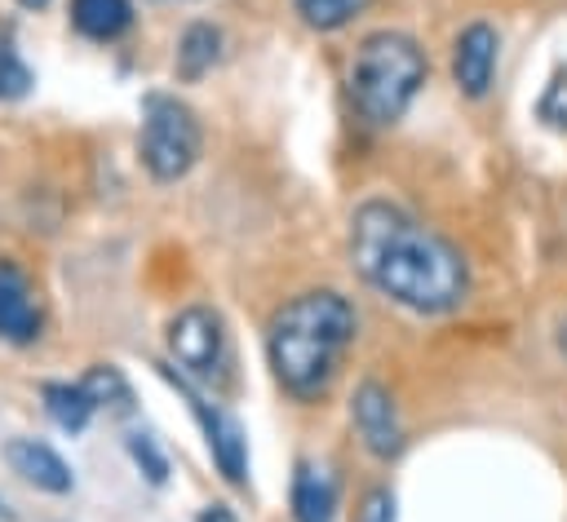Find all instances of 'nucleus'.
Here are the masks:
<instances>
[{"label": "nucleus", "mask_w": 567, "mask_h": 522, "mask_svg": "<svg viewBox=\"0 0 567 522\" xmlns=\"http://www.w3.org/2000/svg\"><path fill=\"white\" fill-rule=\"evenodd\" d=\"M168 349L186 380H221L226 372V327L208 305H186L168 323Z\"/></svg>", "instance_id": "obj_5"}, {"label": "nucleus", "mask_w": 567, "mask_h": 522, "mask_svg": "<svg viewBox=\"0 0 567 522\" xmlns=\"http://www.w3.org/2000/svg\"><path fill=\"white\" fill-rule=\"evenodd\" d=\"M354 522H394V495L385 487H372L354 513Z\"/></svg>", "instance_id": "obj_20"}, {"label": "nucleus", "mask_w": 567, "mask_h": 522, "mask_svg": "<svg viewBox=\"0 0 567 522\" xmlns=\"http://www.w3.org/2000/svg\"><path fill=\"white\" fill-rule=\"evenodd\" d=\"M4 460H9V469H13L22 482H31L35 491H49V495L71 491V464H66L49 442H40V438H9Z\"/></svg>", "instance_id": "obj_10"}, {"label": "nucleus", "mask_w": 567, "mask_h": 522, "mask_svg": "<svg viewBox=\"0 0 567 522\" xmlns=\"http://www.w3.org/2000/svg\"><path fill=\"white\" fill-rule=\"evenodd\" d=\"M350 261L381 296L412 314H447L470 292L465 257L443 234L385 199H368L354 208Z\"/></svg>", "instance_id": "obj_1"}, {"label": "nucleus", "mask_w": 567, "mask_h": 522, "mask_svg": "<svg viewBox=\"0 0 567 522\" xmlns=\"http://www.w3.org/2000/svg\"><path fill=\"white\" fill-rule=\"evenodd\" d=\"M44 411L53 416L58 429L80 434L97 407H93V398L84 394V385H62V380H53V385H44Z\"/></svg>", "instance_id": "obj_14"}, {"label": "nucleus", "mask_w": 567, "mask_h": 522, "mask_svg": "<svg viewBox=\"0 0 567 522\" xmlns=\"http://www.w3.org/2000/svg\"><path fill=\"white\" fill-rule=\"evenodd\" d=\"M558 349H563V358H567V319L558 323Z\"/></svg>", "instance_id": "obj_22"}, {"label": "nucleus", "mask_w": 567, "mask_h": 522, "mask_svg": "<svg viewBox=\"0 0 567 522\" xmlns=\"http://www.w3.org/2000/svg\"><path fill=\"white\" fill-rule=\"evenodd\" d=\"M128 451H133L137 464H146V478H151V482H164L168 464H164V456L155 451V442H151L146 434H133V438H128Z\"/></svg>", "instance_id": "obj_19"}, {"label": "nucleus", "mask_w": 567, "mask_h": 522, "mask_svg": "<svg viewBox=\"0 0 567 522\" xmlns=\"http://www.w3.org/2000/svg\"><path fill=\"white\" fill-rule=\"evenodd\" d=\"M350 420H354L359 442L377 460H390V456L403 451V420H399L394 394L381 380H359V389L350 398Z\"/></svg>", "instance_id": "obj_7"}, {"label": "nucleus", "mask_w": 567, "mask_h": 522, "mask_svg": "<svg viewBox=\"0 0 567 522\" xmlns=\"http://www.w3.org/2000/svg\"><path fill=\"white\" fill-rule=\"evenodd\" d=\"M27 88H31V71L9 44H0V97H22Z\"/></svg>", "instance_id": "obj_17"}, {"label": "nucleus", "mask_w": 567, "mask_h": 522, "mask_svg": "<svg viewBox=\"0 0 567 522\" xmlns=\"http://www.w3.org/2000/svg\"><path fill=\"white\" fill-rule=\"evenodd\" d=\"M292 522H337V478L328 464L301 460L292 473Z\"/></svg>", "instance_id": "obj_11"}, {"label": "nucleus", "mask_w": 567, "mask_h": 522, "mask_svg": "<svg viewBox=\"0 0 567 522\" xmlns=\"http://www.w3.org/2000/svg\"><path fill=\"white\" fill-rule=\"evenodd\" d=\"M71 27L89 40H120L133 27L128 0H71Z\"/></svg>", "instance_id": "obj_12"}, {"label": "nucleus", "mask_w": 567, "mask_h": 522, "mask_svg": "<svg viewBox=\"0 0 567 522\" xmlns=\"http://www.w3.org/2000/svg\"><path fill=\"white\" fill-rule=\"evenodd\" d=\"M186 398H190V411L199 416V425H204V438H208V451H213V460H217V469L226 473V482H244L248 478V442H244V429H239V420L235 416H226L221 407H213L186 376H173V367H159Z\"/></svg>", "instance_id": "obj_6"}, {"label": "nucleus", "mask_w": 567, "mask_h": 522, "mask_svg": "<svg viewBox=\"0 0 567 522\" xmlns=\"http://www.w3.org/2000/svg\"><path fill=\"white\" fill-rule=\"evenodd\" d=\"M84 385V394L93 398V407H115V411H124L128 407V380L120 376V367H111V363H97V367H89V376L80 380Z\"/></svg>", "instance_id": "obj_16"}, {"label": "nucleus", "mask_w": 567, "mask_h": 522, "mask_svg": "<svg viewBox=\"0 0 567 522\" xmlns=\"http://www.w3.org/2000/svg\"><path fill=\"white\" fill-rule=\"evenodd\" d=\"M199 522H235V518H230V513H226V509H213V513H204V518H199Z\"/></svg>", "instance_id": "obj_21"}, {"label": "nucleus", "mask_w": 567, "mask_h": 522, "mask_svg": "<svg viewBox=\"0 0 567 522\" xmlns=\"http://www.w3.org/2000/svg\"><path fill=\"white\" fill-rule=\"evenodd\" d=\"M217 49H221V31L208 27V22H190L182 31V40H177V62H173L177 75L182 80H199L217 62Z\"/></svg>", "instance_id": "obj_13"}, {"label": "nucleus", "mask_w": 567, "mask_h": 522, "mask_svg": "<svg viewBox=\"0 0 567 522\" xmlns=\"http://www.w3.org/2000/svg\"><path fill=\"white\" fill-rule=\"evenodd\" d=\"M354 332H359V314L332 288H315L284 301L266 327V358L275 380L292 398L315 403L337 380L341 358L354 345Z\"/></svg>", "instance_id": "obj_2"}, {"label": "nucleus", "mask_w": 567, "mask_h": 522, "mask_svg": "<svg viewBox=\"0 0 567 522\" xmlns=\"http://www.w3.org/2000/svg\"><path fill=\"white\" fill-rule=\"evenodd\" d=\"M540 119L554 124V128H567V71H558L554 84L545 88V97H540Z\"/></svg>", "instance_id": "obj_18"}, {"label": "nucleus", "mask_w": 567, "mask_h": 522, "mask_svg": "<svg viewBox=\"0 0 567 522\" xmlns=\"http://www.w3.org/2000/svg\"><path fill=\"white\" fill-rule=\"evenodd\" d=\"M40 323L44 314L27 270L13 261H0V336L13 345H31L40 336Z\"/></svg>", "instance_id": "obj_9"}, {"label": "nucleus", "mask_w": 567, "mask_h": 522, "mask_svg": "<svg viewBox=\"0 0 567 522\" xmlns=\"http://www.w3.org/2000/svg\"><path fill=\"white\" fill-rule=\"evenodd\" d=\"M425 53L412 35L403 31H372L359 40L354 62H350V102L363 124L390 128L408 115L412 97L425 84Z\"/></svg>", "instance_id": "obj_3"}, {"label": "nucleus", "mask_w": 567, "mask_h": 522, "mask_svg": "<svg viewBox=\"0 0 567 522\" xmlns=\"http://www.w3.org/2000/svg\"><path fill=\"white\" fill-rule=\"evenodd\" d=\"M199 119L186 102L177 97H146L142 111V137H137V159L151 173V181H177L195 168L199 159Z\"/></svg>", "instance_id": "obj_4"}, {"label": "nucleus", "mask_w": 567, "mask_h": 522, "mask_svg": "<svg viewBox=\"0 0 567 522\" xmlns=\"http://www.w3.org/2000/svg\"><path fill=\"white\" fill-rule=\"evenodd\" d=\"M292 4H297V13H301L306 27H315V31H341V27H350L363 13L368 0H292Z\"/></svg>", "instance_id": "obj_15"}, {"label": "nucleus", "mask_w": 567, "mask_h": 522, "mask_svg": "<svg viewBox=\"0 0 567 522\" xmlns=\"http://www.w3.org/2000/svg\"><path fill=\"white\" fill-rule=\"evenodd\" d=\"M18 4H22V9H44L49 0H18Z\"/></svg>", "instance_id": "obj_23"}, {"label": "nucleus", "mask_w": 567, "mask_h": 522, "mask_svg": "<svg viewBox=\"0 0 567 522\" xmlns=\"http://www.w3.org/2000/svg\"><path fill=\"white\" fill-rule=\"evenodd\" d=\"M496 53H501V35L487 22H470L456 44H452V80L465 97H487L492 80H496Z\"/></svg>", "instance_id": "obj_8"}]
</instances>
